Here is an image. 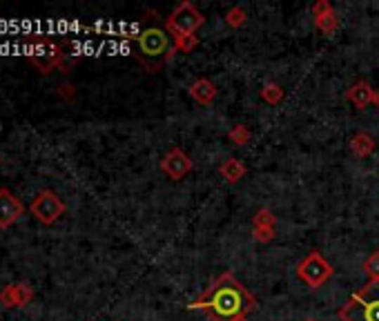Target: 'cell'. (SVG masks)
I'll use <instances>...</instances> for the list:
<instances>
[{
    "mask_svg": "<svg viewBox=\"0 0 379 321\" xmlns=\"http://www.w3.org/2000/svg\"><path fill=\"white\" fill-rule=\"evenodd\" d=\"M310 11H312V18H319L323 14H328V11H333V5L330 0H317V3L310 7Z\"/></svg>",
    "mask_w": 379,
    "mask_h": 321,
    "instance_id": "cb8c5ba5",
    "label": "cell"
},
{
    "mask_svg": "<svg viewBox=\"0 0 379 321\" xmlns=\"http://www.w3.org/2000/svg\"><path fill=\"white\" fill-rule=\"evenodd\" d=\"M248 22V11L241 5H234L226 11V25L232 30H239Z\"/></svg>",
    "mask_w": 379,
    "mask_h": 321,
    "instance_id": "d6986e66",
    "label": "cell"
},
{
    "mask_svg": "<svg viewBox=\"0 0 379 321\" xmlns=\"http://www.w3.org/2000/svg\"><path fill=\"white\" fill-rule=\"evenodd\" d=\"M56 94H58V98H60V100H65V103H72V100L76 98V87H74L72 83H60V85H58V89H56Z\"/></svg>",
    "mask_w": 379,
    "mask_h": 321,
    "instance_id": "603a6c76",
    "label": "cell"
},
{
    "mask_svg": "<svg viewBox=\"0 0 379 321\" xmlns=\"http://www.w3.org/2000/svg\"><path fill=\"white\" fill-rule=\"evenodd\" d=\"M188 94H190V98L194 103H199V105H212V103L217 100V96H219V89H217V85L210 79L201 76V79L190 83Z\"/></svg>",
    "mask_w": 379,
    "mask_h": 321,
    "instance_id": "7c38bea8",
    "label": "cell"
},
{
    "mask_svg": "<svg viewBox=\"0 0 379 321\" xmlns=\"http://www.w3.org/2000/svg\"><path fill=\"white\" fill-rule=\"evenodd\" d=\"M0 161H3V159H0Z\"/></svg>",
    "mask_w": 379,
    "mask_h": 321,
    "instance_id": "4316f807",
    "label": "cell"
},
{
    "mask_svg": "<svg viewBox=\"0 0 379 321\" xmlns=\"http://www.w3.org/2000/svg\"><path fill=\"white\" fill-rule=\"evenodd\" d=\"M250 138H252V134H250V130H248V125H243V123L234 125L232 130L228 132V140L232 145H237V148L248 145V143H250Z\"/></svg>",
    "mask_w": 379,
    "mask_h": 321,
    "instance_id": "ac0fdd59",
    "label": "cell"
},
{
    "mask_svg": "<svg viewBox=\"0 0 379 321\" xmlns=\"http://www.w3.org/2000/svg\"><path fill=\"white\" fill-rule=\"evenodd\" d=\"M377 150V140L368 132H357L350 138V152L355 159H368Z\"/></svg>",
    "mask_w": 379,
    "mask_h": 321,
    "instance_id": "4fadbf2b",
    "label": "cell"
},
{
    "mask_svg": "<svg viewBox=\"0 0 379 321\" xmlns=\"http://www.w3.org/2000/svg\"><path fill=\"white\" fill-rule=\"evenodd\" d=\"M190 310H203L210 321H248L257 310V299L232 273H224L190 303Z\"/></svg>",
    "mask_w": 379,
    "mask_h": 321,
    "instance_id": "6da1fadb",
    "label": "cell"
},
{
    "mask_svg": "<svg viewBox=\"0 0 379 321\" xmlns=\"http://www.w3.org/2000/svg\"><path fill=\"white\" fill-rule=\"evenodd\" d=\"M364 273L368 275L371 281H379V250L371 252L364 261Z\"/></svg>",
    "mask_w": 379,
    "mask_h": 321,
    "instance_id": "44dd1931",
    "label": "cell"
},
{
    "mask_svg": "<svg viewBox=\"0 0 379 321\" xmlns=\"http://www.w3.org/2000/svg\"><path fill=\"white\" fill-rule=\"evenodd\" d=\"M199 47V36L197 34H188V36H174L172 38V51L167 54V60L174 54H190L192 49Z\"/></svg>",
    "mask_w": 379,
    "mask_h": 321,
    "instance_id": "9a60e30c",
    "label": "cell"
},
{
    "mask_svg": "<svg viewBox=\"0 0 379 321\" xmlns=\"http://www.w3.org/2000/svg\"><path fill=\"white\" fill-rule=\"evenodd\" d=\"M304 321H317V319H312V317H310V319H304Z\"/></svg>",
    "mask_w": 379,
    "mask_h": 321,
    "instance_id": "484cf974",
    "label": "cell"
},
{
    "mask_svg": "<svg viewBox=\"0 0 379 321\" xmlns=\"http://www.w3.org/2000/svg\"><path fill=\"white\" fill-rule=\"evenodd\" d=\"M219 174L226 178V183L234 185V183H239L241 178L248 174V168H245V163L237 157H230L226 159L224 163L219 165Z\"/></svg>",
    "mask_w": 379,
    "mask_h": 321,
    "instance_id": "5bb4252c",
    "label": "cell"
},
{
    "mask_svg": "<svg viewBox=\"0 0 379 321\" xmlns=\"http://www.w3.org/2000/svg\"><path fill=\"white\" fill-rule=\"evenodd\" d=\"M312 20H315L317 32L323 34V36H333V34L339 30V18H337V14H335V9L328 11V14L319 16V18H312Z\"/></svg>",
    "mask_w": 379,
    "mask_h": 321,
    "instance_id": "2e32d148",
    "label": "cell"
},
{
    "mask_svg": "<svg viewBox=\"0 0 379 321\" xmlns=\"http://www.w3.org/2000/svg\"><path fill=\"white\" fill-rule=\"evenodd\" d=\"M32 301H34V290H32V286L23 284V281H18V284H9L0 290V306L3 308H25Z\"/></svg>",
    "mask_w": 379,
    "mask_h": 321,
    "instance_id": "30bf717a",
    "label": "cell"
},
{
    "mask_svg": "<svg viewBox=\"0 0 379 321\" xmlns=\"http://www.w3.org/2000/svg\"><path fill=\"white\" fill-rule=\"evenodd\" d=\"M34 43V49L30 51V63L41 72V74H51L56 67L63 70V74H70V70L74 67V60H68V54H65L63 43L51 41V38L45 36H34L30 38Z\"/></svg>",
    "mask_w": 379,
    "mask_h": 321,
    "instance_id": "277c9868",
    "label": "cell"
},
{
    "mask_svg": "<svg viewBox=\"0 0 379 321\" xmlns=\"http://www.w3.org/2000/svg\"><path fill=\"white\" fill-rule=\"evenodd\" d=\"M333 275H335L333 263L317 250L308 252L297 266V279L306 284L310 290H319L321 286H326L333 279Z\"/></svg>",
    "mask_w": 379,
    "mask_h": 321,
    "instance_id": "5b68a950",
    "label": "cell"
},
{
    "mask_svg": "<svg viewBox=\"0 0 379 321\" xmlns=\"http://www.w3.org/2000/svg\"><path fill=\"white\" fill-rule=\"evenodd\" d=\"M25 214L23 201L11 195V190L0 188V230L11 228L16 221H20V216Z\"/></svg>",
    "mask_w": 379,
    "mask_h": 321,
    "instance_id": "9c48e42d",
    "label": "cell"
},
{
    "mask_svg": "<svg viewBox=\"0 0 379 321\" xmlns=\"http://www.w3.org/2000/svg\"><path fill=\"white\" fill-rule=\"evenodd\" d=\"M342 321H379V281H368L339 308Z\"/></svg>",
    "mask_w": 379,
    "mask_h": 321,
    "instance_id": "3957f363",
    "label": "cell"
},
{
    "mask_svg": "<svg viewBox=\"0 0 379 321\" xmlns=\"http://www.w3.org/2000/svg\"><path fill=\"white\" fill-rule=\"evenodd\" d=\"M277 225V214L270 208H259L252 216V228H274Z\"/></svg>",
    "mask_w": 379,
    "mask_h": 321,
    "instance_id": "ffe728a7",
    "label": "cell"
},
{
    "mask_svg": "<svg viewBox=\"0 0 379 321\" xmlns=\"http://www.w3.org/2000/svg\"><path fill=\"white\" fill-rule=\"evenodd\" d=\"M136 56L148 70L156 72L167 60V54L172 51V36L165 27L159 25H150V27L141 30L136 36Z\"/></svg>",
    "mask_w": 379,
    "mask_h": 321,
    "instance_id": "7a4b0ae2",
    "label": "cell"
},
{
    "mask_svg": "<svg viewBox=\"0 0 379 321\" xmlns=\"http://www.w3.org/2000/svg\"><path fill=\"white\" fill-rule=\"evenodd\" d=\"M161 172L167 174L172 181H181L192 172V159L183 148H172L161 159Z\"/></svg>",
    "mask_w": 379,
    "mask_h": 321,
    "instance_id": "ba28073f",
    "label": "cell"
},
{
    "mask_svg": "<svg viewBox=\"0 0 379 321\" xmlns=\"http://www.w3.org/2000/svg\"><path fill=\"white\" fill-rule=\"evenodd\" d=\"M252 239L257 243H270L274 239V228H252Z\"/></svg>",
    "mask_w": 379,
    "mask_h": 321,
    "instance_id": "7402d4cb",
    "label": "cell"
},
{
    "mask_svg": "<svg viewBox=\"0 0 379 321\" xmlns=\"http://www.w3.org/2000/svg\"><path fill=\"white\" fill-rule=\"evenodd\" d=\"M205 25L203 11H199L190 0H181L174 9L169 11L165 18V30L174 36H188V34H197Z\"/></svg>",
    "mask_w": 379,
    "mask_h": 321,
    "instance_id": "8992f818",
    "label": "cell"
},
{
    "mask_svg": "<svg viewBox=\"0 0 379 321\" xmlns=\"http://www.w3.org/2000/svg\"><path fill=\"white\" fill-rule=\"evenodd\" d=\"M30 212L34 214V219L38 223L51 225L65 214V203L60 201V197L54 190H43V192H38L36 199L32 201Z\"/></svg>",
    "mask_w": 379,
    "mask_h": 321,
    "instance_id": "52a82bcc",
    "label": "cell"
},
{
    "mask_svg": "<svg viewBox=\"0 0 379 321\" xmlns=\"http://www.w3.org/2000/svg\"><path fill=\"white\" fill-rule=\"evenodd\" d=\"M375 105L379 107V89H377V94H375Z\"/></svg>",
    "mask_w": 379,
    "mask_h": 321,
    "instance_id": "d4e9b609",
    "label": "cell"
},
{
    "mask_svg": "<svg viewBox=\"0 0 379 321\" xmlns=\"http://www.w3.org/2000/svg\"><path fill=\"white\" fill-rule=\"evenodd\" d=\"M375 89L371 87L368 81H355L348 89H346V98L352 107H357V110H366L368 105H373L375 103Z\"/></svg>",
    "mask_w": 379,
    "mask_h": 321,
    "instance_id": "8fae6325",
    "label": "cell"
},
{
    "mask_svg": "<svg viewBox=\"0 0 379 321\" xmlns=\"http://www.w3.org/2000/svg\"><path fill=\"white\" fill-rule=\"evenodd\" d=\"M261 100L266 103V105H279V103L283 100L285 92H283V87L279 83H268L264 85V89H261Z\"/></svg>",
    "mask_w": 379,
    "mask_h": 321,
    "instance_id": "e0dca14e",
    "label": "cell"
}]
</instances>
